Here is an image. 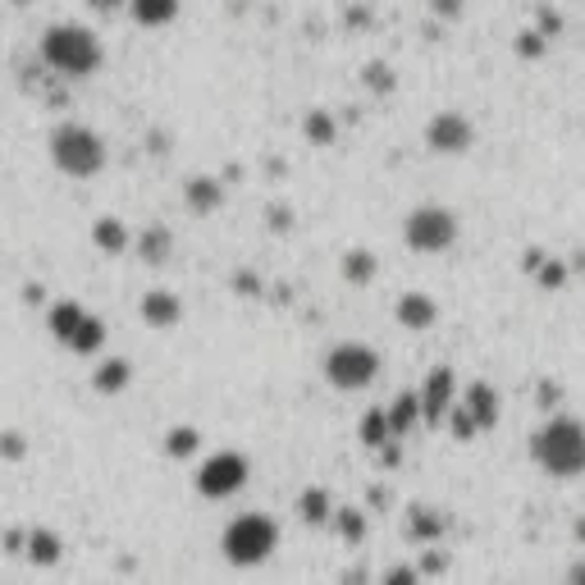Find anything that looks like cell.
I'll list each match as a JSON object with an SVG mask.
<instances>
[{
  "mask_svg": "<svg viewBox=\"0 0 585 585\" xmlns=\"http://www.w3.org/2000/svg\"><path fill=\"white\" fill-rule=\"evenodd\" d=\"M531 457L544 476L576 481L585 476V425L576 416H554L531 435Z\"/></svg>",
  "mask_w": 585,
  "mask_h": 585,
  "instance_id": "obj_1",
  "label": "cell"
},
{
  "mask_svg": "<svg viewBox=\"0 0 585 585\" xmlns=\"http://www.w3.org/2000/svg\"><path fill=\"white\" fill-rule=\"evenodd\" d=\"M42 60L60 78H92L101 69V37L83 23H51L42 37Z\"/></svg>",
  "mask_w": 585,
  "mask_h": 585,
  "instance_id": "obj_2",
  "label": "cell"
},
{
  "mask_svg": "<svg viewBox=\"0 0 585 585\" xmlns=\"http://www.w3.org/2000/svg\"><path fill=\"white\" fill-rule=\"evenodd\" d=\"M51 161L69 179H92V174L105 170V142H101L97 129L78 124V120H64L51 133Z\"/></svg>",
  "mask_w": 585,
  "mask_h": 585,
  "instance_id": "obj_3",
  "label": "cell"
},
{
  "mask_svg": "<svg viewBox=\"0 0 585 585\" xmlns=\"http://www.w3.org/2000/svg\"><path fill=\"white\" fill-rule=\"evenodd\" d=\"M220 549H224V558L233 567H261L270 554L280 549V526L270 522L265 513H243V517H233L224 526Z\"/></svg>",
  "mask_w": 585,
  "mask_h": 585,
  "instance_id": "obj_4",
  "label": "cell"
},
{
  "mask_svg": "<svg viewBox=\"0 0 585 585\" xmlns=\"http://www.w3.org/2000/svg\"><path fill=\"white\" fill-rule=\"evenodd\" d=\"M380 375V353L371 343H339L325 353V380L343 394H357V389H371Z\"/></svg>",
  "mask_w": 585,
  "mask_h": 585,
  "instance_id": "obj_5",
  "label": "cell"
},
{
  "mask_svg": "<svg viewBox=\"0 0 585 585\" xmlns=\"http://www.w3.org/2000/svg\"><path fill=\"white\" fill-rule=\"evenodd\" d=\"M403 239L421 256H440L457 243V215L448 206H416L403 224Z\"/></svg>",
  "mask_w": 585,
  "mask_h": 585,
  "instance_id": "obj_6",
  "label": "cell"
},
{
  "mask_svg": "<svg viewBox=\"0 0 585 585\" xmlns=\"http://www.w3.org/2000/svg\"><path fill=\"white\" fill-rule=\"evenodd\" d=\"M248 476H252V462L233 448H220L198 466V494L202 498H233L248 485Z\"/></svg>",
  "mask_w": 585,
  "mask_h": 585,
  "instance_id": "obj_7",
  "label": "cell"
},
{
  "mask_svg": "<svg viewBox=\"0 0 585 585\" xmlns=\"http://www.w3.org/2000/svg\"><path fill=\"white\" fill-rule=\"evenodd\" d=\"M472 142H476V129L457 110H440L435 120L425 124V147L435 155H462V151H472Z\"/></svg>",
  "mask_w": 585,
  "mask_h": 585,
  "instance_id": "obj_8",
  "label": "cell"
},
{
  "mask_svg": "<svg viewBox=\"0 0 585 585\" xmlns=\"http://www.w3.org/2000/svg\"><path fill=\"white\" fill-rule=\"evenodd\" d=\"M453 403H457L453 371H448V366L431 371V380H425V389H421V416H425V421H444Z\"/></svg>",
  "mask_w": 585,
  "mask_h": 585,
  "instance_id": "obj_9",
  "label": "cell"
},
{
  "mask_svg": "<svg viewBox=\"0 0 585 585\" xmlns=\"http://www.w3.org/2000/svg\"><path fill=\"white\" fill-rule=\"evenodd\" d=\"M138 311H142V321H147L151 330H174V325L183 321V302H179L170 289H151V293H142Z\"/></svg>",
  "mask_w": 585,
  "mask_h": 585,
  "instance_id": "obj_10",
  "label": "cell"
},
{
  "mask_svg": "<svg viewBox=\"0 0 585 585\" xmlns=\"http://www.w3.org/2000/svg\"><path fill=\"white\" fill-rule=\"evenodd\" d=\"M394 316H399L403 330L421 334V330H431V325L440 321V306H435L431 297H425V293H403L399 306H394Z\"/></svg>",
  "mask_w": 585,
  "mask_h": 585,
  "instance_id": "obj_11",
  "label": "cell"
},
{
  "mask_svg": "<svg viewBox=\"0 0 585 585\" xmlns=\"http://www.w3.org/2000/svg\"><path fill=\"white\" fill-rule=\"evenodd\" d=\"M457 407H462L466 416H472L476 431H490V425L498 421V394H494L490 384H472V389H466V399H462Z\"/></svg>",
  "mask_w": 585,
  "mask_h": 585,
  "instance_id": "obj_12",
  "label": "cell"
},
{
  "mask_svg": "<svg viewBox=\"0 0 585 585\" xmlns=\"http://www.w3.org/2000/svg\"><path fill=\"white\" fill-rule=\"evenodd\" d=\"M83 316H88V306L78 302V297H64V302H56L51 306V316H47V330H51V339L56 343H69V334L83 325Z\"/></svg>",
  "mask_w": 585,
  "mask_h": 585,
  "instance_id": "obj_13",
  "label": "cell"
},
{
  "mask_svg": "<svg viewBox=\"0 0 585 585\" xmlns=\"http://www.w3.org/2000/svg\"><path fill=\"white\" fill-rule=\"evenodd\" d=\"M92 243H97V252H105V256H124L133 239H129L124 220H114V215H101V220L92 224Z\"/></svg>",
  "mask_w": 585,
  "mask_h": 585,
  "instance_id": "obj_14",
  "label": "cell"
},
{
  "mask_svg": "<svg viewBox=\"0 0 585 585\" xmlns=\"http://www.w3.org/2000/svg\"><path fill=\"white\" fill-rule=\"evenodd\" d=\"M224 206V183L211 179V174H198L188 183V211H198V215H211Z\"/></svg>",
  "mask_w": 585,
  "mask_h": 585,
  "instance_id": "obj_15",
  "label": "cell"
},
{
  "mask_svg": "<svg viewBox=\"0 0 585 585\" xmlns=\"http://www.w3.org/2000/svg\"><path fill=\"white\" fill-rule=\"evenodd\" d=\"M64 347H69V353H78V357H97L101 347H105V321L88 311L83 325H78V330L69 334V343H64Z\"/></svg>",
  "mask_w": 585,
  "mask_h": 585,
  "instance_id": "obj_16",
  "label": "cell"
},
{
  "mask_svg": "<svg viewBox=\"0 0 585 585\" xmlns=\"http://www.w3.org/2000/svg\"><path fill=\"white\" fill-rule=\"evenodd\" d=\"M129 380H133V366H129L124 357H110V362H101V366L92 371V389H97V394H105V399L124 394Z\"/></svg>",
  "mask_w": 585,
  "mask_h": 585,
  "instance_id": "obj_17",
  "label": "cell"
},
{
  "mask_svg": "<svg viewBox=\"0 0 585 585\" xmlns=\"http://www.w3.org/2000/svg\"><path fill=\"white\" fill-rule=\"evenodd\" d=\"M179 10H183V0H129V14L142 28H165L179 19Z\"/></svg>",
  "mask_w": 585,
  "mask_h": 585,
  "instance_id": "obj_18",
  "label": "cell"
},
{
  "mask_svg": "<svg viewBox=\"0 0 585 585\" xmlns=\"http://www.w3.org/2000/svg\"><path fill=\"white\" fill-rule=\"evenodd\" d=\"M23 544H28V563H37V567H56L60 563V535L56 531H47V526H37V531H28L23 535Z\"/></svg>",
  "mask_w": 585,
  "mask_h": 585,
  "instance_id": "obj_19",
  "label": "cell"
},
{
  "mask_svg": "<svg viewBox=\"0 0 585 585\" xmlns=\"http://www.w3.org/2000/svg\"><path fill=\"white\" fill-rule=\"evenodd\" d=\"M138 252H142V261H147V265H165V261H170V252H174V233H170L165 224L142 229Z\"/></svg>",
  "mask_w": 585,
  "mask_h": 585,
  "instance_id": "obj_20",
  "label": "cell"
},
{
  "mask_svg": "<svg viewBox=\"0 0 585 585\" xmlns=\"http://www.w3.org/2000/svg\"><path fill=\"white\" fill-rule=\"evenodd\" d=\"M384 416H389V431H394V440L407 435L412 425H416V416H421V394H399L394 403L384 407Z\"/></svg>",
  "mask_w": 585,
  "mask_h": 585,
  "instance_id": "obj_21",
  "label": "cell"
},
{
  "mask_svg": "<svg viewBox=\"0 0 585 585\" xmlns=\"http://www.w3.org/2000/svg\"><path fill=\"white\" fill-rule=\"evenodd\" d=\"M444 526H448V522H444V513H435V508H412V513H407V535L421 539V544L440 539Z\"/></svg>",
  "mask_w": 585,
  "mask_h": 585,
  "instance_id": "obj_22",
  "label": "cell"
},
{
  "mask_svg": "<svg viewBox=\"0 0 585 585\" xmlns=\"http://www.w3.org/2000/svg\"><path fill=\"white\" fill-rule=\"evenodd\" d=\"M343 280L347 284H371L375 280V252H366V248H353L343 256Z\"/></svg>",
  "mask_w": 585,
  "mask_h": 585,
  "instance_id": "obj_23",
  "label": "cell"
},
{
  "mask_svg": "<svg viewBox=\"0 0 585 585\" xmlns=\"http://www.w3.org/2000/svg\"><path fill=\"white\" fill-rule=\"evenodd\" d=\"M302 133H306L311 147H330L339 138V124L330 120V110H311L306 120H302Z\"/></svg>",
  "mask_w": 585,
  "mask_h": 585,
  "instance_id": "obj_24",
  "label": "cell"
},
{
  "mask_svg": "<svg viewBox=\"0 0 585 585\" xmlns=\"http://www.w3.org/2000/svg\"><path fill=\"white\" fill-rule=\"evenodd\" d=\"M198 448H202L198 425H170V435H165V453L170 457H192Z\"/></svg>",
  "mask_w": 585,
  "mask_h": 585,
  "instance_id": "obj_25",
  "label": "cell"
},
{
  "mask_svg": "<svg viewBox=\"0 0 585 585\" xmlns=\"http://www.w3.org/2000/svg\"><path fill=\"white\" fill-rule=\"evenodd\" d=\"M297 508H302V522H306V526H330V517H334V513H330V494H325V490H306Z\"/></svg>",
  "mask_w": 585,
  "mask_h": 585,
  "instance_id": "obj_26",
  "label": "cell"
},
{
  "mask_svg": "<svg viewBox=\"0 0 585 585\" xmlns=\"http://www.w3.org/2000/svg\"><path fill=\"white\" fill-rule=\"evenodd\" d=\"M384 440H394V431H389V416L384 412H366L362 416V444L366 448H380Z\"/></svg>",
  "mask_w": 585,
  "mask_h": 585,
  "instance_id": "obj_27",
  "label": "cell"
},
{
  "mask_svg": "<svg viewBox=\"0 0 585 585\" xmlns=\"http://www.w3.org/2000/svg\"><path fill=\"white\" fill-rule=\"evenodd\" d=\"M362 83H366L371 92H394V69H389L384 60H371V64L362 69Z\"/></svg>",
  "mask_w": 585,
  "mask_h": 585,
  "instance_id": "obj_28",
  "label": "cell"
},
{
  "mask_svg": "<svg viewBox=\"0 0 585 585\" xmlns=\"http://www.w3.org/2000/svg\"><path fill=\"white\" fill-rule=\"evenodd\" d=\"M334 522H339V531H343L347 544H357V539L366 535V513H357V508H339Z\"/></svg>",
  "mask_w": 585,
  "mask_h": 585,
  "instance_id": "obj_29",
  "label": "cell"
},
{
  "mask_svg": "<svg viewBox=\"0 0 585 585\" xmlns=\"http://www.w3.org/2000/svg\"><path fill=\"white\" fill-rule=\"evenodd\" d=\"M23 453H28V444H23V435H19V431H6V435H0V457L19 462Z\"/></svg>",
  "mask_w": 585,
  "mask_h": 585,
  "instance_id": "obj_30",
  "label": "cell"
},
{
  "mask_svg": "<svg viewBox=\"0 0 585 585\" xmlns=\"http://www.w3.org/2000/svg\"><path fill=\"white\" fill-rule=\"evenodd\" d=\"M517 51H522V56H544V32H535V28L522 32V37H517Z\"/></svg>",
  "mask_w": 585,
  "mask_h": 585,
  "instance_id": "obj_31",
  "label": "cell"
},
{
  "mask_svg": "<svg viewBox=\"0 0 585 585\" xmlns=\"http://www.w3.org/2000/svg\"><path fill=\"white\" fill-rule=\"evenodd\" d=\"M384 581H389V585H407V581H416V572H412V567H389Z\"/></svg>",
  "mask_w": 585,
  "mask_h": 585,
  "instance_id": "obj_32",
  "label": "cell"
},
{
  "mask_svg": "<svg viewBox=\"0 0 585 585\" xmlns=\"http://www.w3.org/2000/svg\"><path fill=\"white\" fill-rule=\"evenodd\" d=\"M293 220H289V211L284 206H270V229H275V233H284Z\"/></svg>",
  "mask_w": 585,
  "mask_h": 585,
  "instance_id": "obj_33",
  "label": "cell"
},
{
  "mask_svg": "<svg viewBox=\"0 0 585 585\" xmlns=\"http://www.w3.org/2000/svg\"><path fill=\"white\" fill-rule=\"evenodd\" d=\"M88 6H92L97 14H114V10H124L129 0H88Z\"/></svg>",
  "mask_w": 585,
  "mask_h": 585,
  "instance_id": "obj_34",
  "label": "cell"
},
{
  "mask_svg": "<svg viewBox=\"0 0 585 585\" xmlns=\"http://www.w3.org/2000/svg\"><path fill=\"white\" fill-rule=\"evenodd\" d=\"M435 14H444V19H457V14H462V0H435Z\"/></svg>",
  "mask_w": 585,
  "mask_h": 585,
  "instance_id": "obj_35",
  "label": "cell"
},
{
  "mask_svg": "<svg viewBox=\"0 0 585 585\" xmlns=\"http://www.w3.org/2000/svg\"><path fill=\"white\" fill-rule=\"evenodd\" d=\"M23 297H28V302H42V297H47V289H42V284H28V289H23Z\"/></svg>",
  "mask_w": 585,
  "mask_h": 585,
  "instance_id": "obj_36",
  "label": "cell"
},
{
  "mask_svg": "<svg viewBox=\"0 0 585 585\" xmlns=\"http://www.w3.org/2000/svg\"><path fill=\"white\" fill-rule=\"evenodd\" d=\"M567 576H572V581H585V567H572Z\"/></svg>",
  "mask_w": 585,
  "mask_h": 585,
  "instance_id": "obj_37",
  "label": "cell"
},
{
  "mask_svg": "<svg viewBox=\"0 0 585 585\" xmlns=\"http://www.w3.org/2000/svg\"><path fill=\"white\" fill-rule=\"evenodd\" d=\"M10 6H19V10H23V6H32V0H10Z\"/></svg>",
  "mask_w": 585,
  "mask_h": 585,
  "instance_id": "obj_38",
  "label": "cell"
},
{
  "mask_svg": "<svg viewBox=\"0 0 585 585\" xmlns=\"http://www.w3.org/2000/svg\"><path fill=\"white\" fill-rule=\"evenodd\" d=\"M576 531H581V539H585V522H581V526H576Z\"/></svg>",
  "mask_w": 585,
  "mask_h": 585,
  "instance_id": "obj_39",
  "label": "cell"
}]
</instances>
